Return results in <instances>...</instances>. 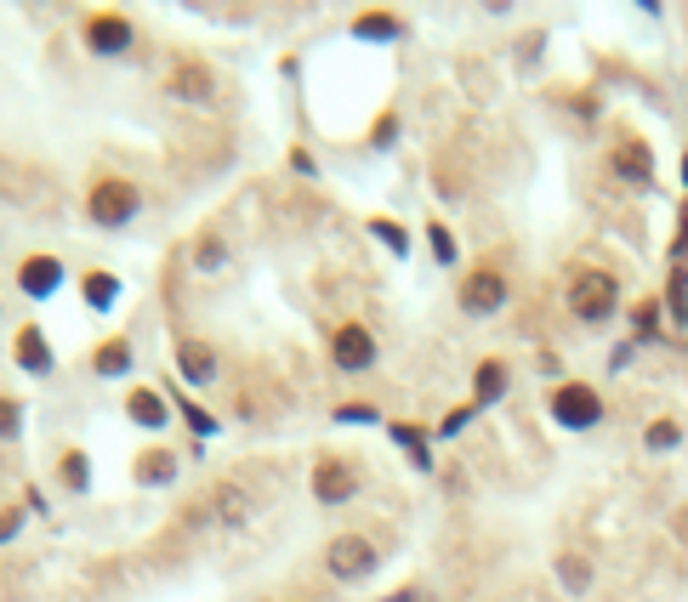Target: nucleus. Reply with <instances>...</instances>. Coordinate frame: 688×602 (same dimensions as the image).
<instances>
[{
    "label": "nucleus",
    "instance_id": "f257e3e1",
    "mask_svg": "<svg viewBox=\"0 0 688 602\" xmlns=\"http://www.w3.org/2000/svg\"><path fill=\"white\" fill-rule=\"evenodd\" d=\"M615 308H620V279H615V273L580 268V273L569 279V313H575L580 324H609Z\"/></svg>",
    "mask_w": 688,
    "mask_h": 602
},
{
    "label": "nucleus",
    "instance_id": "f03ea898",
    "mask_svg": "<svg viewBox=\"0 0 688 602\" xmlns=\"http://www.w3.org/2000/svg\"><path fill=\"white\" fill-rule=\"evenodd\" d=\"M137 211H142V188L131 177H97L86 193V217L97 228H126Z\"/></svg>",
    "mask_w": 688,
    "mask_h": 602
},
{
    "label": "nucleus",
    "instance_id": "7ed1b4c3",
    "mask_svg": "<svg viewBox=\"0 0 688 602\" xmlns=\"http://www.w3.org/2000/svg\"><path fill=\"white\" fill-rule=\"evenodd\" d=\"M547 410H552V421L569 427V432H592V427L604 421V398H598V387H586V381H564V387H552Z\"/></svg>",
    "mask_w": 688,
    "mask_h": 602
},
{
    "label": "nucleus",
    "instance_id": "20e7f679",
    "mask_svg": "<svg viewBox=\"0 0 688 602\" xmlns=\"http://www.w3.org/2000/svg\"><path fill=\"white\" fill-rule=\"evenodd\" d=\"M507 295H512V290H507V273L483 262V268H472V273L461 279V313H467V319H489V313L507 308Z\"/></svg>",
    "mask_w": 688,
    "mask_h": 602
},
{
    "label": "nucleus",
    "instance_id": "39448f33",
    "mask_svg": "<svg viewBox=\"0 0 688 602\" xmlns=\"http://www.w3.org/2000/svg\"><path fill=\"white\" fill-rule=\"evenodd\" d=\"M359 466L348 455H319L313 461V500L319 506H348V500L359 494Z\"/></svg>",
    "mask_w": 688,
    "mask_h": 602
},
{
    "label": "nucleus",
    "instance_id": "423d86ee",
    "mask_svg": "<svg viewBox=\"0 0 688 602\" xmlns=\"http://www.w3.org/2000/svg\"><path fill=\"white\" fill-rule=\"evenodd\" d=\"M330 364H336L341 375H365V370H376V335H370L359 319L336 324V335H330Z\"/></svg>",
    "mask_w": 688,
    "mask_h": 602
},
{
    "label": "nucleus",
    "instance_id": "0eeeda50",
    "mask_svg": "<svg viewBox=\"0 0 688 602\" xmlns=\"http://www.w3.org/2000/svg\"><path fill=\"white\" fill-rule=\"evenodd\" d=\"M376 563H381V551H376L365 534H336V540L325 545V569H330L336 580H365V574H376Z\"/></svg>",
    "mask_w": 688,
    "mask_h": 602
},
{
    "label": "nucleus",
    "instance_id": "6e6552de",
    "mask_svg": "<svg viewBox=\"0 0 688 602\" xmlns=\"http://www.w3.org/2000/svg\"><path fill=\"white\" fill-rule=\"evenodd\" d=\"M131 40H137V29H131L120 12H97V18H86V46H91L97 58H126Z\"/></svg>",
    "mask_w": 688,
    "mask_h": 602
},
{
    "label": "nucleus",
    "instance_id": "1a4fd4ad",
    "mask_svg": "<svg viewBox=\"0 0 688 602\" xmlns=\"http://www.w3.org/2000/svg\"><path fill=\"white\" fill-rule=\"evenodd\" d=\"M63 262L58 257H23L18 262V290L29 295V301H52L58 290H63Z\"/></svg>",
    "mask_w": 688,
    "mask_h": 602
},
{
    "label": "nucleus",
    "instance_id": "9d476101",
    "mask_svg": "<svg viewBox=\"0 0 688 602\" xmlns=\"http://www.w3.org/2000/svg\"><path fill=\"white\" fill-rule=\"evenodd\" d=\"M609 165H615V177H626L631 188H649V182H655V154H649V142H644V137H626V142H615Z\"/></svg>",
    "mask_w": 688,
    "mask_h": 602
},
{
    "label": "nucleus",
    "instance_id": "9b49d317",
    "mask_svg": "<svg viewBox=\"0 0 688 602\" xmlns=\"http://www.w3.org/2000/svg\"><path fill=\"white\" fill-rule=\"evenodd\" d=\"M171 97H177V103H211V97H217L211 69L193 63V58H177V69H171Z\"/></svg>",
    "mask_w": 688,
    "mask_h": 602
},
{
    "label": "nucleus",
    "instance_id": "f8f14e48",
    "mask_svg": "<svg viewBox=\"0 0 688 602\" xmlns=\"http://www.w3.org/2000/svg\"><path fill=\"white\" fill-rule=\"evenodd\" d=\"M177 375L188 387H211L217 381V347L211 341H182L177 347Z\"/></svg>",
    "mask_w": 688,
    "mask_h": 602
},
{
    "label": "nucleus",
    "instance_id": "ddd939ff",
    "mask_svg": "<svg viewBox=\"0 0 688 602\" xmlns=\"http://www.w3.org/2000/svg\"><path fill=\"white\" fill-rule=\"evenodd\" d=\"M507 387H512V370H507L501 359H483V364L472 370V404H478V410L501 404V398H507Z\"/></svg>",
    "mask_w": 688,
    "mask_h": 602
},
{
    "label": "nucleus",
    "instance_id": "4468645a",
    "mask_svg": "<svg viewBox=\"0 0 688 602\" xmlns=\"http://www.w3.org/2000/svg\"><path fill=\"white\" fill-rule=\"evenodd\" d=\"M126 415H131L137 427L160 432V427L171 421V404H166V392H154V387H131V398H126Z\"/></svg>",
    "mask_w": 688,
    "mask_h": 602
},
{
    "label": "nucleus",
    "instance_id": "2eb2a0df",
    "mask_svg": "<svg viewBox=\"0 0 688 602\" xmlns=\"http://www.w3.org/2000/svg\"><path fill=\"white\" fill-rule=\"evenodd\" d=\"M18 364H23L29 375H52V347H46L40 324H23V330H18Z\"/></svg>",
    "mask_w": 688,
    "mask_h": 602
},
{
    "label": "nucleus",
    "instance_id": "dca6fc26",
    "mask_svg": "<svg viewBox=\"0 0 688 602\" xmlns=\"http://www.w3.org/2000/svg\"><path fill=\"white\" fill-rule=\"evenodd\" d=\"M91 370H97V375H126V370H131V341H126V335L97 341V347H91Z\"/></svg>",
    "mask_w": 688,
    "mask_h": 602
},
{
    "label": "nucleus",
    "instance_id": "f3484780",
    "mask_svg": "<svg viewBox=\"0 0 688 602\" xmlns=\"http://www.w3.org/2000/svg\"><path fill=\"white\" fill-rule=\"evenodd\" d=\"M211 500H217L211 512H217V523H222V529H239L245 518H251V506H245L251 494H245L239 483H217V489H211Z\"/></svg>",
    "mask_w": 688,
    "mask_h": 602
},
{
    "label": "nucleus",
    "instance_id": "a211bd4d",
    "mask_svg": "<svg viewBox=\"0 0 688 602\" xmlns=\"http://www.w3.org/2000/svg\"><path fill=\"white\" fill-rule=\"evenodd\" d=\"M131 478H137V483H154V489H166V483L177 478V455H171V449H149V455H142V461L131 466Z\"/></svg>",
    "mask_w": 688,
    "mask_h": 602
},
{
    "label": "nucleus",
    "instance_id": "6ab92c4d",
    "mask_svg": "<svg viewBox=\"0 0 688 602\" xmlns=\"http://www.w3.org/2000/svg\"><path fill=\"white\" fill-rule=\"evenodd\" d=\"M353 34H359V40H399L405 23L392 18V12H359V18H353Z\"/></svg>",
    "mask_w": 688,
    "mask_h": 602
},
{
    "label": "nucleus",
    "instance_id": "aec40b11",
    "mask_svg": "<svg viewBox=\"0 0 688 602\" xmlns=\"http://www.w3.org/2000/svg\"><path fill=\"white\" fill-rule=\"evenodd\" d=\"M558 580H564V591H592V563H586L580 558V551H564V558H558Z\"/></svg>",
    "mask_w": 688,
    "mask_h": 602
},
{
    "label": "nucleus",
    "instance_id": "412c9836",
    "mask_svg": "<svg viewBox=\"0 0 688 602\" xmlns=\"http://www.w3.org/2000/svg\"><path fill=\"white\" fill-rule=\"evenodd\" d=\"M114 301H120V279H114V273H86V308L109 313Z\"/></svg>",
    "mask_w": 688,
    "mask_h": 602
},
{
    "label": "nucleus",
    "instance_id": "4be33fe9",
    "mask_svg": "<svg viewBox=\"0 0 688 602\" xmlns=\"http://www.w3.org/2000/svg\"><path fill=\"white\" fill-rule=\"evenodd\" d=\"M193 268H200V273H222L228 268V244L217 233H206L200 244H193Z\"/></svg>",
    "mask_w": 688,
    "mask_h": 602
},
{
    "label": "nucleus",
    "instance_id": "5701e85b",
    "mask_svg": "<svg viewBox=\"0 0 688 602\" xmlns=\"http://www.w3.org/2000/svg\"><path fill=\"white\" fill-rule=\"evenodd\" d=\"M677 443H682V427H677V421H649V432H644L649 455H671Z\"/></svg>",
    "mask_w": 688,
    "mask_h": 602
},
{
    "label": "nucleus",
    "instance_id": "b1692460",
    "mask_svg": "<svg viewBox=\"0 0 688 602\" xmlns=\"http://www.w3.org/2000/svg\"><path fill=\"white\" fill-rule=\"evenodd\" d=\"M370 233L392 250V257H410V233H405L399 222H392V217H370Z\"/></svg>",
    "mask_w": 688,
    "mask_h": 602
},
{
    "label": "nucleus",
    "instance_id": "393cba45",
    "mask_svg": "<svg viewBox=\"0 0 688 602\" xmlns=\"http://www.w3.org/2000/svg\"><path fill=\"white\" fill-rule=\"evenodd\" d=\"M86 483H91L86 449H63V489H69V494H86Z\"/></svg>",
    "mask_w": 688,
    "mask_h": 602
},
{
    "label": "nucleus",
    "instance_id": "a878e982",
    "mask_svg": "<svg viewBox=\"0 0 688 602\" xmlns=\"http://www.w3.org/2000/svg\"><path fill=\"white\" fill-rule=\"evenodd\" d=\"M666 308H671V324L688 330V273L671 268V284H666Z\"/></svg>",
    "mask_w": 688,
    "mask_h": 602
},
{
    "label": "nucleus",
    "instance_id": "bb28decb",
    "mask_svg": "<svg viewBox=\"0 0 688 602\" xmlns=\"http://www.w3.org/2000/svg\"><path fill=\"white\" fill-rule=\"evenodd\" d=\"M392 443H405V449H410V461H416L421 472L432 466V455H427V438H421L416 427H392Z\"/></svg>",
    "mask_w": 688,
    "mask_h": 602
},
{
    "label": "nucleus",
    "instance_id": "cd10ccee",
    "mask_svg": "<svg viewBox=\"0 0 688 602\" xmlns=\"http://www.w3.org/2000/svg\"><path fill=\"white\" fill-rule=\"evenodd\" d=\"M631 324H637V335H655V330H660V301L644 295V301L631 308Z\"/></svg>",
    "mask_w": 688,
    "mask_h": 602
},
{
    "label": "nucleus",
    "instance_id": "c85d7f7f",
    "mask_svg": "<svg viewBox=\"0 0 688 602\" xmlns=\"http://www.w3.org/2000/svg\"><path fill=\"white\" fill-rule=\"evenodd\" d=\"M427 239H432V257L438 262H456V239H450L445 222H427Z\"/></svg>",
    "mask_w": 688,
    "mask_h": 602
},
{
    "label": "nucleus",
    "instance_id": "c756f323",
    "mask_svg": "<svg viewBox=\"0 0 688 602\" xmlns=\"http://www.w3.org/2000/svg\"><path fill=\"white\" fill-rule=\"evenodd\" d=\"M23 432V404L18 398H0V438H18Z\"/></svg>",
    "mask_w": 688,
    "mask_h": 602
},
{
    "label": "nucleus",
    "instance_id": "7c9ffc66",
    "mask_svg": "<svg viewBox=\"0 0 688 602\" xmlns=\"http://www.w3.org/2000/svg\"><path fill=\"white\" fill-rule=\"evenodd\" d=\"M472 415H478V404H461V410H456V415H450L445 427H438V432H445V438H456V432H461V427H467Z\"/></svg>",
    "mask_w": 688,
    "mask_h": 602
},
{
    "label": "nucleus",
    "instance_id": "2f4dec72",
    "mask_svg": "<svg viewBox=\"0 0 688 602\" xmlns=\"http://www.w3.org/2000/svg\"><path fill=\"white\" fill-rule=\"evenodd\" d=\"M336 421H376V404H341Z\"/></svg>",
    "mask_w": 688,
    "mask_h": 602
},
{
    "label": "nucleus",
    "instance_id": "473e14b6",
    "mask_svg": "<svg viewBox=\"0 0 688 602\" xmlns=\"http://www.w3.org/2000/svg\"><path fill=\"white\" fill-rule=\"evenodd\" d=\"M18 529H23V512H18V506H12V512H0V545H7Z\"/></svg>",
    "mask_w": 688,
    "mask_h": 602
},
{
    "label": "nucleus",
    "instance_id": "72a5a7b5",
    "mask_svg": "<svg viewBox=\"0 0 688 602\" xmlns=\"http://www.w3.org/2000/svg\"><path fill=\"white\" fill-rule=\"evenodd\" d=\"M677 228H682V233H677L671 250H677V257H688V199H682V211H677Z\"/></svg>",
    "mask_w": 688,
    "mask_h": 602
},
{
    "label": "nucleus",
    "instance_id": "f704fd0d",
    "mask_svg": "<svg viewBox=\"0 0 688 602\" xmlns=\"http://www.w3.org/2000/svg\"><path fill=\"white\" fill-rule=\"evenodd\" d=\"M387 602H421V591L410 585V591H399V596H387Z\"/></svg>",
    "mask_w": 688,
    "mask_h": 602
},
{
    "label": "nucleus",
    "instance_id": "c9c22d12",
    "mask_svg": "<svg viewBox=\"0 0 688 602\" xmlns=\"http://www.w3.org/2000/svg\"><path fill=\"white\" fill-rule=\"evenodd\" d=\"M682 182H688V154H682Z\"/></svg>",
    "mask_w": 688,
    "mask_h": 602
}]
</instances>
